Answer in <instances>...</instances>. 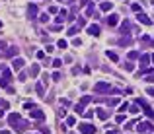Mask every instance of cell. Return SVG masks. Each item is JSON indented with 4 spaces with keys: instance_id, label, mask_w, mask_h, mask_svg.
Segmentation results:
<instances>
[{
    "instance_id": "1",
    "label": "cell",
    "mask_w": 154,
    "mask_h": 134,
    "mask_svg": "<svg viewBox=\"0 0 154 134\" xmlns=\"http://www.w3.org/2000/svg\"><path fill=\"white\" fill-rule=\"evenodd\" d=\"M8 122H10V126L16 128L18 132H24L27 128V122L22 121V117H20L18 113H10V115H8Z\"/></svg>"
},
{
    "instance_id": "2",
    "label": "cell",
    "mask_w": 154,
    "mask_h": 134,
    "mask_svg": "<svg viewBox=\"0 0 154 134\" xmlns=\"http://www.w3.org/2000/svg\"><path fill=\"white\" fill-rule=\"evenodd\" d=\"M94 91L100 93V95H105V93H111V86H109L107 82H98L96 86H94Z\"/></svg>"
},
{
    "instance_id": "3",
    "label": "cell",
    "mask_w": 154,
    "mask_h": 134,
    "mask_svg": "<svg viewBox=\"0 0 154 134\" xmlns=\"http://www.w3.org/2000/svg\"><path fill=\"white\" fill-rule=\"evenodd\" d=\"M78 130H80V134H96V126L90 124V122H82L78 126Z\"/></svg>"
},
{
    "instance_id": "4",
    "label": "cell",
    "mask_w": 154,
    "mask_h": 134,
    "mask_svg": "<svg viewBox=\"0 0 154 134\" xmlns=\"http://www.w3.org/2000/svg\"><path fill=\"white\" fill-rule=\"evenodd\" d=\"M137 130H139L141 134L152 132V130H154V124H152V122H139V124H137Z\"/></svg>"
},
{
    "instance_id": "5",
    "label": "cell",
    "mask_w": 154,
    "mask_h": 134,
    "mask_svg": "<svg viewBox=\"0 0 154 134\" xmlns=\"http://www.w3.org/2000/svg\"><path fill=\"white\" fill-rule=\"evenodd\" d=\"M137 19L141 21L142 26H152V19L148 18V16H146L144 12H142V10H141V12H137Z\"/></svg>"
},
{
    "instance_id": "6",
    "label": "cell",
    "mask_w": 154,
    "mask_h": 134,
    "mask_svg": "<svg viewBox=\"0 0 154 134\" xmlns=\"http://www.w3.org/2000/svg\"><path fill=\"white\" fill-rule=\"evenodd\" d=\"M137 105H142V107H144V115L150 117V119H154V111L150 109V105H146V103L142 101V99H137Z\"/></svg>"
},
{
    "instance_id": "7",
    "label": "cell",
    "mask_w": 154,
    "mask_h": 134,
    "mask_svg": "<svg viewBox=\"0 0 154 134\" xmlns=\"http://www.w3.org/2000/svg\"><path fill=\"white\" fill-rule=\"evenodd\" d=\"M12 70H10V68H6V66H2V80H4V82L6 84H10L12 82Z\"/></svg>"
},
{
    "instance_id": "8",
    "label": "cell",
    "mask_w": 154,
    "mask_h": 134,
    "mask_svg": "<svg viewBox=\"0 0 154 134\" xmlns=\"http://www.w3.org/2000/svg\"><path fill=\"white\" fill-rule=\"evenodd\" d=\"M29 113H31V119H35V121H43V119H45V113H43L41 109H33Z\"/></svg>"
},
{
    "instance_id": "9",
    "label": "cell",
    "mask_w": 154,
    "mask_h": 134,
    "mask_svg": "<svg viewBox=\"0 0 154 134\" xmlns=\"http://www.w3.org/2000/svg\"><path fill=\"white\" fill-rule=\"evenodd\" d=\"M86 31H88V35H92V37H98V35H100V27H98L96 23H92V26L86 27Z\"/></svg>"
},
{
    "instance_id": "10",
    "label": "cell",
    "mask_w": 154,
    "mask_h": 134,
    "mask_svg": "<svg viewBox=\"0 0 154 134\" xmlns=\"http://www.w3.org/2000/svg\"><path fill=\"white\" fill-rule=\"evenodd\" d=\"M24 64H26V62H24V58H14V60H12V68H14V70H22Z\"/></svg>"
},
{
    "instance_id": "11",
    "label": "cell",
    "mask_w": 154,
    "mask_h": 134,
    "mask_svg": "<svg viewBox=\"0 0 154 134\" xmlns=\"http://www.w3.org/2000/svg\"><path fill=\"white\" fill-rule=\"evenodd\" d=\"M27 16H29V19H35L37 18V6H35V4H29V8H27Z\"/></svg>"
},
{
    "instance_id": "12",
    "label": "cell",
    "mask_w": 154,
    "mask_h": 134,
    "mask_svg": "<svg viewBox=\"0 0 154 134\" xmlns=\"http://www.w3.org/2000/svg\"><path fill=\"white\" fill-rule=\"evenodd\" d=\"M86 16H90V18H98V16H100V14L96 12L94 4H88V8H86Z\"/></svg>"
},
{
    "instance_id": "13",
    "label": "cell",
    "mask_w": 154,
    "mask_h": 134,
    "mask_svg": "<svg viewBox=\"0 0 154 134\" xmlns=\"http://www.w3.org/2000/svg\"><path fill=\"white\" fill-rule=\"evenodd\" d=\"M117 21H119L117 14H111V16L107 18V26H109V27H115V26H117Z\"/></svg>"
},
{
    "instance_id": "14",
    "label": "cell",
    "mask_w": 154,
    "mask_h": 134,
    "mask_svg": "<svg viewBox=\"0 0 154 134\" xmlns=\"http://www.w3.org/2000/svg\"><path fill=\"white\" fill-rule=\"evenodd\" d=\"M105 57L109 58V60H111V62H119V57H117V52H113V51H105Z\"/></svg>"
},
{
    "instance_id": "15",
    "label": "cell",
    "mask_w": 154,
    "mask_h": 134,
    "mask_svg": "<svg viewBox=\"0 0 154 134\" xmlns=\"http://www.w3.org/2000/svg\"><path fill=\"white\" fill-rule=\"evenodd\" d=\"M121 33H125V35H129V31H131V23H129V19H125L121 23V29H119Z\"/></svg>"
},
{
    "instance_id": "16",
    "label": "cell",
    "mask_w": 154,
    "mask_h": 134,
    "mask_svg": "<svg viewBox=\"0 0 154 134\" xmlns=\"http://www.w3.org/2000/svg\"><path fill=\"white\" fill-rule=\"evenodd\" d=\"M43 89H45L43 84H35V93H37L39 97H45V91H43Z\"/></svg>"
},
{
    "instance_id": "17",
    "label": "cell",
    "mask_w": 154,
    "mask_h": 134,
    "mask_svg": "<svg viewBox=\"0 0 154 134\" xmlns=\"http://www.w3.org/2000/svg\"><path fill=\"white\" fill-rule=\"evenodd\" d=\"M150 62V55H141V70L146 68V64Z\"/></svg>"
},
{
    "instance_id": "18",
    "label": "cell",
    "mask_w": 154,
    "mask_h": 134,
    "mask_svg": "<svg viewBox=\"0 0 154 134\" xmlns=\"http://www.w3.org/2000/svg\"><path fill=\"white\" fill-rule=\"evenodd\" d=\"M64 19H66V10H61V12H59V16H57V26H61Z\"/></svg>"
},
{
    "instance_id": "19",
    "label": "cell",
    "mask_w": 154,
    "mask_h": 134,
    "mask_svg": "<svg viewBox=\"0 0 154 134\" xmlns=\"http://www.w3.org/2000/svg\"><path fill=\"white\" fill-rule=\"evenodd\" d=\"M102 12H109V10H111V8H113V4H111V2H107V0H103L102 2Z\"/></svg>"
},
{
    "instance_id": "20",
    "label": "cell",
    "mask_w": 154,
    "mask_h": 134,
    "mask_svg": "<svg viewBox=\"0 0 154 134\" xmlns=\"http://www.w3.org/2000/svg\"><path fill=\"white\" fill-rule=\"evenodd\" d=\"M18 55V47H8L6 49V57H16Z\"/></svg>"
},
{
    "instance_id": "21",
    "label": "cell",
    "mask_w": 154,
    "mask_h": 134,
    "mask_svg": "<svg viewBox=\"0 0 154 134\" xmlns=\"http://www.w3.org/2000/svg\"><path fill=\"white\" fill-rule=\"evenodd\" d=\"M29 74H31V76H37V74H39V64H31V68H29Z\"/></svg>"
},
{
    "instance_id": "22",
    "label": "cell",
    "mask_w": 154,
    "mask_h": 134,
    "mask_svg": "<svg viewBox=\"0 0 154 134\" xmlns=\"http://www.w3.org/2000/svg\"><path fill=\"white\" fill-rule=\"evenodd\" d=\"M74 111H76L78 115H84V113H86V111H84V105H82V103H78L76 107H74Z\"/></svg>"
},
{
    "instance_id": "23",
    "label": "cell",
    "mask_w": 154,
    "mask_h": 134,
    "mask_svg": "<svg viewBox=\"0 0 154 134\" xmlns=\"http://www.w3.org/2000/svg\"><path fill=\"white\" fill-rule=\"evenodd\" d=\"M76 124V119L74 117H66V126H74Z\"/></svg>"
},
{
    "instance_id": "24",
    "label": "cell",
    "mask_w": 154,
    "mask_h": 134,
    "mask_svg": "<svg viewBox=\"0 0 154 134\" xmlns=\"http://www.w3.org/2000/svg\"><path fill=\"white\" fill-rule=\"evenodd\" d=\"M139 57H141V55H139L137 51H131V52H129V60H137Z\"/></svg>"
},
{
    "instance_id": "25",
    "label": "cell",
    "mask_w": 154,
    "mask_h": 134,
    "mask_svg": "<svg viewBox=\"0 0 154 134\" xmlns=\"http://www.w3.org/2000/svg\"><path fill=\"white\" fill-rule=\"evenodd\" d=\"M76 31H78V27L72 26V27H68V29H66V35H76Z\"/></svg>"
},
{
    "instance_id": "26",
    "label": "cell",
    "mask_w": 154,
    "mask_h": 134,
    "mask_svg": "<svg viewBox=\"0 0 154 134\" xmlns=\"http://www.w3.org/2000/svg\"><path fill=\"white\" fill-rule=\"evenodd\" d=\"M57 47H59V49H66V47H68V43H66L64 39H61V41L57 43Z\"/></svg>"
},
{
    "instance_id": "27",
    "label": "cell",
    "mask_w": 154,
    "mask_h": 134,
    "mask_svg": "<svg viewBox=\"0 0 154 134\" xmlns=\"http://www.w3.org/2000/svg\"><path fill=\"white\" fill-rule=\"evenodd\" d=\"M90 101H92V97H90V95H84L82 99H80V103H82V105H88Z\"/></svg>"
},
{
    "instance_id": "28",
    "label": "cell",
    "mask_w": 154,
    "mask_h": 134,
    "mask_svg": "<svg viewBox=\"0 0 154 134\" xmlns=\"http://www.w3.org/2000/svg\"><path fill=\"white\" fill-rule=\"evenodd\" d=\"M53 66H55V68H61V66H63V60H61V58H55V60H53Z\"/></svg>"
},
{
    "instance_id": "29",
    "label": "cell",
    "mask_w": 154,
    "mask_h": 134,
    "mask_svg": "<svg viewBox=\"0 0 154 134\" xmlns=\"http://www.w3.org/2000/svg\"><path fill=\"white\" fill-rule=\"evenodd\" d=\"M129 111H131L133 115H137V113H139V107H137V105H131V103H129Z\"/></svg>"
},
{
    "instance_id": "30",
    "label": "cell",
    "mask_w": 154,
    "mask_h": 134,
    "mask_svg": "<svg viewBox=\"0 0 154 134\" xmlns=\"http://www.w3.org/2000/svg\"><path fill=\"white\" fill-rule=\"evenodd\" d=\"M98 117H100V119H107V113H105L103 109H98Z\"/></svg>"
},
{
    "instance_id": "31",
    "label": "cell",
    "mask_w": 154,
    "mask_h": 134,
    "mask_svg": "<svg viewBox=\"0 0 154 134\" xmlns=\"http://www.w3.org/2000/svg\"><path fill=\"white\" fill-rule=\"evenodd\" d=\"M18 80H20V82H26V80H27V74H26V72H20V74H18Z\"/></svg>"
},
{
    "instance_id": "32",
    "label": "cell",
    "mask_w": 154,
    "mask_h": 134,
    "mask_svg": "<svg viewBox=\"0 0 154 134\" xmlns=\"http://www.w3.org/2000/svg\"><path fill=\"white\" fill-rule=\"evenodd\" d=\"M24 107H26L27 111H33V109H37V105H35V103H26Z\"/></svg>"
},
{
    "instance_id": "33",
    "label": "cell",
    "mask_w": 154,
    "mask_h": 134,
    "mask_svg": "<svg viewBox=\"0 0 154 134\" xmlns=\"http://www.w3.org/2000/svg\"><path fill=\"white\" fill-rule=\"evenodd\" d=\"M119 43H121L123 47H125V45H129V43H131V37H129V35H127V37H125V39H121Z\"/></svg>"
},
{
    "instance_id": "34",
    "label": "cell",
    "mask_w": 154,
    "mask_h": 134,
    "mask_svg": "<svg viewBox=\"0 0 154 134\" xmlns=\"http://www.w3.org/2000/svg\"><path fill=\"white\" fill-rule=\"evenodd\" d=\"M0 109L4 111V109H8V101H4V99H0Z\"/></svg>"
},
{
    "instance_id": "35",
    "label": "cell",
    "mask_w": 154,
    "mask_h": 134,
    "mask_svg": "<svg viewBox=\"0 0 154 134\" xmlns=\"http://www.w3.org/2000/svg\"><path fill=\"white\" fill-rule=\"evenodd\" d=\"M127 109H129V103H127V101H125V103H121V107H119V111L123 113V111H127Z\"/></svg>"
},
{
    "instance_id": "36",
    "label": "cell",
    "mask_w": 154,
    "mask_h": 134,
    "mask_svg": "<svg viewBox=\"0 0 154 134\" xmlns=\"http://www.w3.org/2000/svg\"><path fill=\"white\" fill-rule=\"evenodd\" d=\"M146 82L148 84H154V74H146Z\"/></svg>"
},
{
    "instance_id": "37",
    "label": "cell",
    "mask_w": 154,
    "mask_h": 134,
    "mask_svg": "<svg viewBox=\"0 0 154 134\" xmlns=\"http://www.w3.org/2000/svg\"><path fill=\"white\" fill-rule=\"evenodd\" d=\"M49 84V74H43V86H47Z\"/></svg>"
},
{
    "instance_id": "38",
    "label": "cell",
    "mask_w": 154,
    "mask_h": 134,
    "mask_svg": "<svg viewBox=\"0 0 154 134\" xmlns=\"http://www.w3.org/2000/svg\"><path fill=\"white\" fill-rule=\"evenodd\" d=\"M115 121H117V122H123V121H125V115H117Z\"/></svg>"
},
{
    "instance_id": "39",
    "label": "cell",
    "mask_w": 154,
    "mask_h": 134,
    "mask_svg": "<svg viewBox=\"0 0 154 134\" xmlns=\"http://www.w3.org/2000/svg\"><path fill=\"white\" fill-rule=\"evenodd\" d=\"M125 70L131 72V70H133V64H131V62H125Z\"/></svg>"
},
{
    "instance_id": "40",
    "label": "cell",
    "mask_w": 154,
    "mask_h": 134,
    "mask_svg": "<svg viewBox=\"0 0 154 134\" xmlns=\"http://www.w3.org/2000/svg\"><path fill=\"white\" fill-rule=\"evenodd\" d=\"M39 19H41L43 23H47V21H49V16H45V14H43V16H41V18H39Z\"/></svg>"
},
{
    "instance_id": "41",
    "label": "cell",
    "mask_w": 154,
    "mask_h": 134,
    "mask_svg": "<svg viewBox=\"0 0 154 134\" xmlns=\"http://www.w3.org/2000/svg\"><path fill=\"white\" fill-rule=\"evenodd\" d=\"M41 134H51V130H49L47 126H43V128H41Z\"/></svg>"
},
{
    "instance_id": "42",
    "label": "cell",
    "mask_w": 154,
    "mask_h": 134,
    "mask_svg": "<svg viewBox=\"0 0 154 134\" xmlns=\"http://www.w3.org/2000/svg\"><path fill=\"white\" fill-rule=\"evenodd\" d=\"M131 8H133L135 12H141V6H139V4H133V6H131Z\"/></svg>"
},
{
    "instance_id": "43",
    "label": "cell",
    "mask_w": 154,
    "mask_h": 134,
    "mask_svg": "<svg viewBox=\"0 0 154 134\" xmlns=\"http://www.w3.org/2000/svg\"><path fill=\"white\" fill-rule=\"evenodd\" d=\"M72 45H76V47H80V45H82V41H80V39H74V41H72Z\"/></svg>"
},
{
    "instance_id": "44",
    "label": "cell",
    "mask_w": 154,
    "mask_h": 134,
    "mask_svg": "<svg viewBox=\"0 0 154 134\" xmlns=\"http://www.w3.org/2000/svg\"><path fill=\"white\" fill-rule=\"evenodd\" d=\"M49 12H51V14H57L59 10H57V6H51V8H49Z\"/></svg>"
},
{
    "instance_id": "45",
    "label": "cell",
    "mask_w": 154,
    "mask_h": 134,
    "mask_svg": "<svg viewBox=\"0 0 154 134\" xmlns=\"http://www.w3.org/2000/svg\"><path fill=\"white\" fill-rule=\"evenodd\" d=\"M146 93H148V95H154V88H148V89H146Z\"/></svg>"
},
{
    "instance_id": "46",
    "label": "cell",
    "mask_w": 154,
    "mask_h": 134,
    "mask_svg": "<svg viewBox=\"0 0 154 134\" xmlns=\"http://www.w3.org/2000/svg\"><path fill=\"white\" fill-rule=\"evenodd\" d=\"M105 134H117V130H115V128H111V130L107 128V132H105Z\"/></svg>"
},
{
    "instance_id": "47",
    "label": "cell",
    "mask_w": 154,
    "mask_h": 134,
    "mask_svg": "<svg viewBox=\"0 0 154 134\" xmlns=\"http://www.w3.org/2000/svg\"><path fill=\"white\" fill-rule=\"evenodd\" d=\"M2 49H6V43H4V41H0V51H2Z\"/></svg>"
},
{
    "instance_id": "48",
    "label": "cell",
    "mask_w": 154,
    "mask_h": 134,
    "mask_svg": "<svg viewBox=\"0 0 154 134\" xmlns=\"http://www.w3.org/2000/svg\"><path fill=\"white\" fill-rule=\"evenodd\" d=\"M2 134H12V132H10V130H2Z\"/></svg>"
},
{
    "instance_id": "49",
    "label": "cell",
    "mask_w": 154,
    "mask_h": 134,
    "mask_svg": "<svg viewBox=\"0 0 154 134\" xmlns=\"http://www.w3.org/2000/svg\"><path fill=\"white\" fill-rule=\"evenodd\" d=\"M150 62H152V64H154V55H152V57H150Z\"/></svg>"
},
{
    "instance_id": "50",
    "label": "cell",
    "mask_w": 154,
    "mask_h": 134,
    "mask_svg": "<svg viewBox=\"0 0 154 134\" xmlns=\"http://www.w3.org/2000/svg\"><path fill=\"white\" fill-rule=\"evenodd\" d=\"M2 115H4V111H2V109H0V119H2Z\"/></svg>"
},
{
    "instance_id": "51",
    "label": "cell",
    "mask_w": 154,
    "mask_h": 134,
    "mask_svg": "<svg viewBox=\"0 0 154 134\" xmlns=\"http://www.w3.org/2000/svg\"><path fill=\"white\" fill-rule=\"evenodd\" d=\"M0 29H2V21H0Z\"/></svg>"
},
{
    "instance_id": "52",
    "label": "cell",
    "mask_w": 154,
    "mask_h": 134,
    "mask_svg": "<svg viewBox=\"0 0 154 134\" xmlns=\"http://www.w3.org/2000/svg\"><path fill=\"white\" fill-rule=\"evenodd\" d=\"M59 2H64V0H59Z\"/></svg>"
},
{
    "instance_id": "53",
    "label": "cell",
    "mask_w": 154,
    "mask_h": 134,
    "mask_svg": "<svg viewBox=\"0 0 154 134\" xmlns=\"http://www.w3.org/2000/svg\"><path fill=\"white\" fill-rule=\"evenodd\" d=\"M70 134H74V132H70Z\"/></svg>"
}]
</instances>
